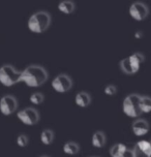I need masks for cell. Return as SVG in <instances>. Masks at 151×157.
Wrapping results in <instances>:
<instances>
[{"label": "cell", "instance_id": "cell-23", "mask_svg": "<svg viewBox=\"0 0 151 157\" xmlns=\"http://www.w3.org/2000/svg\"><path fill=\"white\" fill-rule=\"evenodd\" d=\"M40 157H50V156H48V155H41V156H40Z\"/></svg>", "mask_w": 151, "mask_h": 157}, {"label": "cell", "instance_id": "cell-10", "mask_svg": "<svg viewBox=\"0 0 151 157\" xmlns=\"http://www.w3.org/2000/svg\"><path fill=\"white\" fill-rule=\"evenodd\" d=\"M149 123L147 120L142 119V118H138L131 124V130L133 133L136 136H143L145 134H147V132L149 131Z\"/></svg>", "mask_w": 151, "mask_h": 157}, {"label": "cell", "instance_id": "cell-1", "mask_svg": "<svg viewBox=\"0 0 151 157\" xmlns=\"http://www.w3.org/2000/svg\"><path fill=\"white\" fill-rule=\"evenodd\" d=\"M48 71L41 65L32 64L21 71V83H24L30 88H37L43 86L48 81Z\"/></svg>", "mask_w": 151, "mask_h": 157}, {"label": "cell", "instance_id": "cell-19", "mask_svg": "<svg viewBox=\"0 0 151 157\" xmlns=\"http://www.w3.org/2000/svg\"><path fill=\"white\" fill-rule=\"evenodd\" d=\"M29 99H30V102H31L32 105H40L44 102L45 95L43 93H41V92H34V93H32L31 95H30Z\"/></svg>", "mask_w": 151, "mask_h": 157}, {"label": "cell", "instance_id": "cell-14", "mask_svg": "<svg viewBox=\"0 0 151 157\" xmlns=\"http://www.w3.org/2000/svg\"><path fill=\"white\" fill-rule=\"evenodd\" d=\"M58 10L64 15H71L76 10V4L71 0H64L58 4Z\"/></svg>", "mask_w": 151, "mask_h": 157}, {"label": "cell", "instance_id": "cell-6", "mask_svg": "<svg viewBox=\"0 0 151 157\" xmlns=\"http://www.w3.org/2000/svg\"><path fill=\"white\" fill-rule=\"evenodd\" d=\"M72 80L68 75L59 74L52 80V88L57 93H66L72 89Z\"/></svg>", "mask_w": 151, "mask_h": 157}, {"label": "cell", "instance_id": "cell-20", "mask_svg": "<svg viewBox=\"0 0 151 157\" xmlns=\"http://www.w3.org/2000/svg\"><path fill=\"white\" fill-rule=\"evenodd\" d=\"M28 144H29V137H28L26 134L22 133L20 136H18L17 137V145L21 148H24V147H27Z\"/></svg>", "mask_w": 151, "mask_h": 157}, {"label": "cell", "instance_id": "cell-12", "mask_svg": "<svg viewBox=\"0 0 151 157\" xmlns=\"http://www.w3.org/2000/svg\"><path fill=\"white\" fill-rule=\"evenodd\" d=\"M91 101H92V98H91V95L86 91H80L76 94V97H75V102L76 105L80 108H87L91 105Z\"/></svg>", "mask_w": 151, "mask_h": 157}, {"label": "cell", "instance_id": "cell-2", "mask_svg": "<svg viewBox=\"0 0 151 157\" xmlns=\"http://www.w3.org/2000/svg\"><path fill=\"white\" fill-rule=\"evenodd\" d=\"M52 22L51 15L48 12L45 10H40L36 12L28 19L27 26L28 29L30 30L32 33L35 34H41L44 33L46 30H48Z\"/></svg>", "mask_w": 151, "mask_h": 157}, {"label": "cell", "instance_id": "cell-5", "mask_svg": "<svg viewBox=\"0 0 151 157\" xmlns=\"http://www.w3.org/2000/svg\"><path fill=\"white\" fill-rule=\"evenodd\" d=\"M18 119L25 125L33 126L40 121V113L36 109L27 106L18 112Z\"/></svg>", "mask_w": 151, "mask_h": 157}, {"label": "cell", "instance_id": "cell-13", "mask_svg": "<svg viewBox=\"0 0 151 157\" xmlns=\"http://www.w3.org/2000/svg\"><path fill=\"white\" fill-rule=\"evenodd\" d=\"M106 142H107V136L103 131H95L92 134L91 137V144L94 148H103L105 147Z\"/></svg>", "mask_w": 151, "mask_h": 157}, {"label": "cell", "instance_id": "cell-17", "mask_svg": "<svg viewBox=\"0 0 151 157\" xmlns=\"http://www.w3.org/2000/svg\"><path fill=\"white\" fill-rule=\"evenodd\" d=\"M140 109H141L142 114H148L151 112V97L147 95L141 96L140 100Z\"/></svg>", "mask_w": 151, "mask_h": 157}, {"label": "cell", "instance_id": "cell-3", "mask_svg": "<svg viewBox=\"0 0 151 157\" xmlns=\"http://www.w3.org/2000/svg\"><path fill=\"white\" fill-rule=\"evenodd\" d=\"M140 100H141V95L138 93H131L123 99L122 111L127 117L138 119L142 115L140 109Z\"/></svg>", "mask_w": 151, "mask_h": 157}, {"label": "cell", "instance_id": "cell-25", "mask_svg": "<svg viewBox=\"0 0 151 157\" xmlns=\"http://www.w3.org/2000/svg\"><path fill=\"white\" fill-rule=\"evenodd\" d=\"M92 157H97V156H92Z\"/></svg>", "mask_w": 151, "mask_h": 157}, {"label": "cell", "instance_id": "cell-16", "mask_svg": "<svg viewBox=\"0 0 151 157\" xmlns=\"http://www.w3.org/2000/svg\"><path fill=\"white\" fill-rule=\"evenodd\" d=\"M41 144L49 146L54 142V131L51 129H45L41 132Z\"/></svg>", "mask_w": 151, "mask_h": 157}, {"label": "cell", "instance_id": "cell-15", "mask_svg": "<svg viewBox=\"0 0 151 157\" xmlns=\"http://www.w3.org/2000/svg\"><path fill=\"white\" fill-rule=\"evenodd\" d=\"M63 152L66 155H76L79 153L80 151V146L78 143L76 142H68L63 145Z\"/></svg>", "mask_w": 151, "mask_h": 157}, {"label": "cell", "instance_id": "cell-24", "mask_svg": "<svg viewBox=\"0 0 151 157\" xmlns=\"http://www.w3.org/2000/svg\"><path fill=\"white\" fill-rule=\"evenodd\" d=\"M150 147H151V141H150Z\"/></svg>", "mask_w": 151, "mask_h": 157}, {"label": "cell", "instance_id": "cell-4", "mask_svg": "<svg viewBox=\"0 0 151 157\" xmlns=\"http://www.w3.org/2000/svg\"><path fill=\"white\" fill-rule=\"evenodd\" d=\"M21 83V71H18L10 64L0 67V84L5 87H12Z\"/></svg>", "mask_w": 151, "mask_h": 157}, {"label": "cell", "instance_id": "cell-7", "mask_svg": "<svg viewBox=\"0 0 151 157\" xmlns=\"http://www.w3.org/2000/svg\"><path fill=\"white\" fill-rule=\"evenodd\" d=\"M128 13H130V18L135 21H143L149 15V7L144 2L137 1L130 4Z\"/></svg>", "mask_w": 151, "mask_h": 157}, {"label": "cell", "instance_id": "cell-21", "mask_svg": "<svg viewBox=\"0 0 151 157\" xmlns=\"http://www.w3.org/2000/svg\"><path fill=\"white\" fill-rule=\"evenodd\" d=\"M103 92L108 96H114L117 93V87L115 85H113V84H110V85H107L105 87Z\"/></svg>", "mask_w": 151, "mask_h": 157}, {"label": "cell", "instance_id": "cell-9", "mask_svg": "<svg viewBox=\"0 0 151 157\" xmlns=\"http://www.w3.org/2000/svg\"><path fill=\"white\" fill-rule=\"evenodd\" d=\"M134 157H151L150 142L142 140L137 142L133 148Z\"/></svg>", "mask_w": 151, "mask_h": 157}, {"label": "cell", "instance_id": "cell-18", "mask_svg": "<svg viewBox=\"0 0 151 157\" xmlns=\"http://www.w3.org/2000/svg\"><path fill=\"white\" fill-rule=\"evenodd\" d=\"M120 68H121V71L123 74L127 75H135V71H134L133 66H131L130 61V59H128V57L122 59V60L120 61Z\"/></svg>", "mask_w": 151, "mask_h": 157}, {"label": "cell", "instance_id": "cell-11", "mask_svg": "<svg viewBox=\"0 0 151 157\" xmlns=\"http://www.w3.org/2000/svg\"><path fill=\"white\" fill-rule=\"evenodd\" d=\"M110 155L111 157H134L133 149L128 148L126 145L122 143H118L112 146L110 149Z\"/></svg>", "mask_w": 151, "mask_h": 157}, {"label": "cell", "instance_id": "cell-22", "mask_svg": "<svg viewBox=\"0 0 151 157\" xmlns=\"http://www.w3.org/2000/svg\"><path fill=\"white\" fill-rule=\"evenodd\" d=\"M142 37H143V32L142 31H137L135 33V38L137 39H141Z\"/></svg>", "mask_w": 151, "mask_h": 157}, {"label": "cell", "instance_id": "cell-8", "mask_svg": "<svg viewBox=\"0 0 151 157\" xmlns=\"http://www.w3.org/2000/svg\"><path fill=\"white\" fill-rule=\"evenodd\" d=\"M18 110V100L13 95H4L0 99V112L4 116L13 115Z\"/></svg>", "mask_w": 151, "mask_h": 157}]
</instances>
